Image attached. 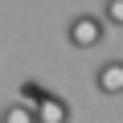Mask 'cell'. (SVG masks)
Returning <instances> with one entry per match:
<instances>
[{"instance_id": "cell-1", "label": "cell", "mask_w": 123, "mask_h": 123, "mask_svg": "<svg viewBox=\"0 0 123 123\" xmlns=\"http://www.w3.org/2000/svg\"><path fill=\"white\" fill-rule=\"evenodd\" d=\"M66 37H70L74 49H94V45H103V37H107V21L94 17V12H78V17L66 25Z\"/></svg>"}, {"instance_id": "cell-4", "label": "cell", "mask_w": 123, "mask_h": 123, "mask_svg": "<svg viewBox=\"0 0 123 123\" xmlns=\"http://www.w3.org/2000/svg\"><path fill=\"white\" fill-rule=\"evenodd\" d=\"M0 123H33V107L12 103V107H4V111H0Z\"/></svg>"}, {"instance_id": "cell-5", "label": "cell", "mask_w": 123, "mask_h": 123, "mask_svg": "<svg viewBox=\"0 0 123 123\" xmlns=\"http://www.w3.org/2000/svg\"><path fill=\"white\" fill-rule=\"evenodd\" d=\"M103 21H107V29H123V0H107L103 4Z\"/></svg>"}, {"instance_id": "cell-2", "label": "cell", "mask_w": 123, "mask_h": 123, "mask_svg": "<svg viewBox=\"0 0 123 123\" xmlns=\"http://www.w3.org/2000/svg\"><path fill=\"white\" fill-rule=\"evenodd\" d=\"M33 123H70V103L53 90H45L33 107Z\"/></svg>"}, {"instance_id": "cell-6", "label": "cell", "mask_w": 123, "mask_h": 123, "mask_svg": "<svg viewBox=\"0 0 123 123\" xmlns=\"http://www.w3.org/2000/svg\"><path fill=\"white\" fill-rule=\"evenodd\" d=\"M17 90H21V98H17V103H25V107H37V98L45 94V86H41V82H21Z\"/></svg>"}, {"instance_id": "cell-3", "label": "cell", "mask_w": 123, "mask_h": 123, "mask_svg": "<svg viewBox=\"0 0 123 123\" xmlns=\"http://www.w3.org/2000/svg\"><path fill=\"white\" fill-rule=\"evenodd\" d=\"M94 86H98L103 94H123V57L103 62L98 74H94Z\"/></svg>"}]
</instances>
